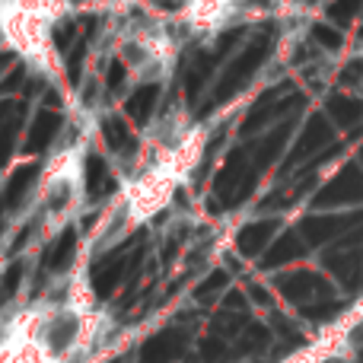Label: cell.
Wrapping results in <instances>:
<instances>
[{
    "instance_id": "1",
    "label": "cell",
    "mask_w": 363,
    "mask_h": 363,
    "mask_svg": "<svg viewBox=\"0 0 363 363\" xmlns=\"http://www.w3.org/2000/svg\"><path fill=\"white\" fill-rule=\"evenodd\" d=\"M207 147V131L194 125L182 108H166L147 128L144 144L138 150L128 179L121 182L112 204L102 211L99 223L83 242L86 255H102L125 242L134 230L150 223L153 217L172 204L179 188L188 182L201 163Z\"/></svg>"
},
{
    "instance_id": "2",
    "label": "cell",
    "mask_w": 363,
    "mask_h": 363,
    "mask_svg": "<svg viewBox=\"0 0 363 363\" xmlns=\"http://www.w3.org/2000/svg\"><path fill=\"white\" fill-rule=\"evenodd\" d=\"M86 204V153L80 144H64L48 157L32 191V226L35 239L48 242L64 233Z\"/></svg>"
},
{
    "instance_id": "3",
    "label": "cell",
    "mask_w": 363,
    "mask_h": 363,
    "mask_svg": "<svg viewBox=\"0 0 363 363\" xmlns=\"http://www.w3.org/2000/svg\"><path fill=\"white\" fill-rule=\"evenodd\" d=\"M6 26V51L16 55L35 74L61 83V55L55 29L61 19L74 16L67 0H0Z\"/></svg>"
},
{
    "instance_id": "4",
    "label": "cell",
    "mask_w": 363,
    "mask_h": 363,
    "mask_svg": "<svg viewBox=\"0 0 363 363\" xmlns=\"http://www.w3.org/2000/svg\"><path fill=\"white\" fill-rule=\"evenodd\" d=\"M115 61L134 83H166L176 70L179 45L163 23H128L115 38Z\"/></svg>"
},
{
    "instance_id": "5",
    "label": "cell",
    "mask_w": 363,
    "mask_h": 363,
    "mask_svg": "<svg viewBox=\"0 0 363 363\" xmlns=\"http://www.w3.org/2000/svg\"><path fill=\"white\" fill-rule=\"evenodd\" d=\"M0 363H61V360L10 309V313L0 315Z\"/></svg>"
},
{
    "instance_id": "6",
    "label": "cell",
    "mask_w": 363,
    "mask_h": 363,
    "mask_svg": "<svg viewBox=\"0 0 363 363\" xmlns=\"http://www.w3.org/2000/svg\"><path fill=\"white\" fill-rule=\"evenodd\" d=\"M245 0H185L179 19L191 32H217L239 13Z\"/></svg>"
},
{
    "instance_id": "7",
    "label": "cell",
    "mask_w": 363,
    "mask_h": 363,
    "mask_svg": "<svg viewBox=\"0 0 363 363\" xmlns=\"http://www.w3.org/2000/svg\"><path fill=\"white\" fill-rule=\"evenodd\" d=\"M70 10L74 13H93V10H106V6H112L115 0H67Z\"/></svg>"
},
{
    "instance_id": "8",
    "label": "cell",
    "mask_w": 363,
    "mask_h": 363,
    "mask_svg": "<svg viewBox=\"0 0 363 363\" xmlns=\"http://www.w3.org/2000/svg\"><path fill=\"white\" fill-rule=\"evenodd\" d=\"M0 51H6V26H4V10H0Z\"/></svg>"
},
{
    "instance_id": "9",
    "label": "cell",
    "mask_w": 363,
    "mask_h": 363,
    "mask_svg": "<svg viewBox=\"0 0 363 363\" xmlns=\"http://www.w3.org/2000/svg\"><path fill=\"white\" fill-rule=\"evenodd\" d=\"M0 268H4V252H0Z\"/></svg>"
}]
</instances>
